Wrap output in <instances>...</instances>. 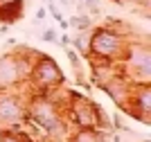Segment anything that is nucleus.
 <instances>
[{
  "mask_svg": "<svg viewBox=\"0 0 151 142\" xmlns=\"http://www.w3.org/2000/svg\"><path fill=\"white\" fill-rule=\"evenodd\" d=\"M129 38L117 34L115 30L101 25L90 32L88 41V56L90 59H101V61H122L126 54Z\"/></svg>",
  "mask_w": 151,
  "mask_h": 142,
  "instance_id": "1",
  "label": "nucleus"
},
{
  "mask_svg": "<svg viewBox=\"0 0 151 142\" xmlns=\"http://www.w3.org/2000/svg\"><path fill=\"white\" fill-rule=\"evenodd\" d=\"M68 120L75 124L77 129H99L104 131V126H108V120L104 117V113L97 104H93L88 97L83 95H70V104L65 111Z\"/></svg>",
  "mask_w": 151,
  "mask_h": 142,
  "instance_id": "2",
  "label": "nucleus"
},
{
  "mask_svg": "<svg viewBox=\"0 0 151 142\" xmlns=\"http://www.w3.org/2000/svg\"><path fill=\"white\" fill-rule=\"evenodd\" d=\"M27 81H32L36 95H45L50 90H57L59 86H63L65 77H63L61 68L57 66V61L52 56L38 54V59L32 66V72H29V79Z\"/></svg>",
  "mask_w": 151,
  "mask_h": 142,
  "instance_id": "3",
  "label": "nucleus"
},
{
  "mask_svg": "<svg viewBox=\"0 0 151 142\" xmlns=\"http://www.w3.org/2000/svg\"><path fill=\"white\" fill-rule=\"evenodd\" d=\"M20 81H23V77H20L18 61H16L14 52L2 54L0 56V90H9Z\"/></svg>",
  "mask_w": 151,
  "mask_h": 142,
  "instance_id": "4",
  "label": "nucleus"
},
{
  "mask_svg": "<svg viewBox=\"0 0 151 142\" xmlns=\"http://www.w3.org/2000/svg\"><path fill=\"white\" fill-rule=\"evenodd\" d=\"M101 90H104L108 97L113 99V102L120 106L122 111L126 108L129 99H131V84H129L122 74H120V77H115V79H111L108 84H104V86H101Z\"/></svg>",
  "mask_w": 151,
  "mask_h": 142,
  "instance_id": "5",
  "label": "nucleus"
},
{
  "mask_svg": "<svg viewBox=\"0 0 151 142\" xmlns=\"http://www.w3.org/2000/svg\"><path fill=\"white\" fill-rule=\"evenodd\" d=\"M25 12V0H0V25L18 23Z\"/></svg>",
  "mask_w": 151,
  "mask_h": 142,
  "instance_id": "6",
  "label": "nucleus"
},
{
  "mask_svg": "<svg viewBox=\"0 0 151 142\" xmlns=\"http://www.w3.org/2000/svg\"><path fill=\"white\" fill-rule=\"evenodd\" d=\"M65 142H106V138L99 129H77Z\"/></svg>",
  "mask_w": 151,
  "mask_h": 142,
  "instance_id": "7",
  "label": "nucleus"
},
{
  "mask_svg": "<svg viewBox=\"0 0 151 142\" xmlns=\"http://www.w3.org/2000/svg\"><path fill=\"white\" fill-rule=\"evenodd\" d=\"M68 27H72L77 34H79V32H90V27H93V20H90L88 14H75V16L68 20Z\"/></svg>",
  "mask_w": 151,
  "mask_h": 142,
  "instance_id": "8",
  "label": "nucleus"
},
{
  "mask_svg": "<svg viewBox=\"0 0 151 142\" xmlns=\"http://www.w3.org/2000/svg\"><path fill=\"white\" fill-rule=\"evenodd\" d=\"M0 142H23V140H20V133H18V131H2Z\"/></svg>",
  "mask_w": 151,
  "mask_h": 142,
  "instance_id": "9",
  "label": "nucleus"
},
{
  "mask_svg": "<svg viewBox=\"0 0 151 142\" xmlns=\"http://www.w3.org/2000/svg\"><path fill=\"white\" fill-rule=\"evenodd\" d=\"M65 54H68V59H70V63H72V68H75V72L77 70H81V63H79V54H77L72 48H65Z\"/></svg>",
  "mask_w": 151,
  "mask_h": 142,
  "instance_id": "10",
  "label": "nucleus"
},
{
  "mask_svg": "<svg viewBox=\"0 0 151 142\" xmlns=\"http://www.w3.org/2000/svg\"><path fill=\"white\" fill-rule=\"evenodd\" d=\"M41 41H47V43H57L59 36H57V32H54V30H45L43 34H41Z\"/></svg>",
  "mask_w": 151,
  "mask_h": 142,
  "instance_id": "11",
  "label": "nucleus"
},
{
  "mask_svg": "<svg viewBox=\"0 0 151 142\" xmlns=\"http://www.w3.org/2000/svg\"><path fill=\"white\" fill-rule=\"evenodd\" d=\"M47 16V9L45 7H41V9H36V23H41V20Z\"/></svg>",
  "mask_w": 151,
  "mask_h": 142,
  "instance_id": "12",
  "label": "nucleus"
},
{
  "mask_svg": "<svg viewBox=\"0 0 151 142\" xmlns=\"http://www.w3.org/2000/svg\"><path fill=\"white\" fill-rule=\"evenodd\" d=\"M61 2H63V5H70V0H61Z\"/></svg>",
  "mask_w": 151,
  "mask_h": 142,
  "instance_id": "13",
  "label": "nucleus"
},
{
  "mask_svg": "<svg viewBox=\"0 0 151 142\" xmlns=\"http://www.w3.org/2000/svg\"><path fill=\"white\" fill-rule=\"evenodd\" d=\"M0 136H2V129H0Z\"/></svg>",
  "mask_w": 151,
  "mask_h": 142,
  "instance_id": "14",
  "label": "nucleus"
},
{
  "mask_svg": "<svg viewBox=\"0 0 151 142\" xmlns=\"http://www.w3.org/2000/svg\"><path fill=\"white\" fill-rule=\"evenodd\" d=\"M63 142H65V140H63Z\"/></svg>",
  "mask_w": 151,
  "mask_h": 142,
  "instance_id": "15",
  "label": "nucleus"
}]
</instances>
